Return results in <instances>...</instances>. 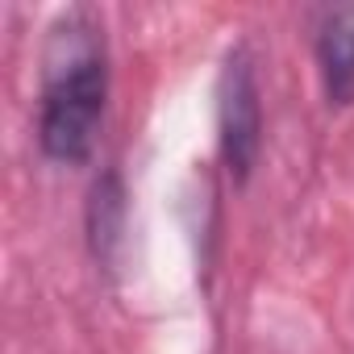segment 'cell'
Returning <instances> with one entry per match:
<instances>
[{
	"mask_svg": "<svg viewBox=\"0 0 354 354\" xmlns=\"http://www.w3.org/2000/svg\"><path fill=\"white\" fill-rule=\"evenodd\" d=\"M109 67L100 26L71 9L55 21L42 67V113L38 142L55 162H84L96 146V129L104 117Z\"/></svg>",
	"mask_w": 354,
	"mask_h": 354,
	"instance_id": "1",
	"label": "cell"
},
{
	"mask_svg": "<svg viewBox=\"0 0 354 354\" xmlns=\"http://www.w3.org/2000/svg\"><path fill=\"white\" fill-rule=\"evenodd\" d=\"M217 121H221V154L230 162L234 180H246L259 158V133H263V109H259V84H254V67L246 50H234L225 59L221 71V104H217Z\"/></svg>",
	"mask_w": 354,
	"mask_h": 354,
	"instance_id": "2",
	"label": "cell"
},
{
	"mask_svg": "<svg viewBox=\"0 0 354 354\" xmlns=\"http://www.w3.org/2000/svg\"><path fill=\"white\" fill-rule=\"evenodd\" d=\"M317 63L329 104L354 100V5H333L317 17Z\"/></svg>",
	"mask_w": 354,
	"mask_h": 354,
	"instance_id": "3",
	"label": "cell"
}]
</instances>
